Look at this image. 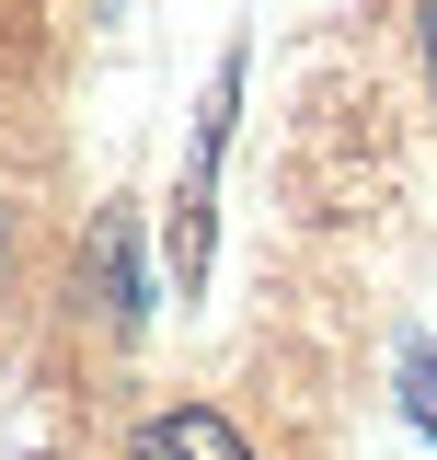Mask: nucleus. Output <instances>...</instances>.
<instances>
[{"label":"nucleus","instance_id":"f257e3e1","mask_svg":"<svg viewBox=\"0 0 437 460\" xmlns=\"http://www.w3.org/2000/svg\"><path fill=\"white\" fill-rule=\"evenodd\" d=\"M230 93H242V58L218 69L208 127H196V172H184V208H173V288H196V277H208V184H218V138H230Z\"/></svg>","mask_w":437,"mask_h":460},{"label":"nucleus","instance_id":"39448f33","mask_svg":"<svg viewBox=\"0 0 437 460\" xmlns=\"http://www.w3.org/2000/svg\"><path fill=\"white\" fill-rule=\"evenodd\" d=\"M415 35H426V81H437V0H426V12H415Z\"/></svg>","mask_w":437,"mask_h":460},{"label":"nucleus","instance_id":"20e7f679","mask_svg":"<svg viewBox=\"0 0 437 460\" xmlns=\"http://www.w3.org/2000/svg\"><path fill=\"white\" fill-rule=\"evenodd\" d=\"M403 414L437 438V345H415V357H403Z\"/></svg>","mask_w":437,"mask_h":460},{"label":"nucleus","instance_id":"7ed1b4c3","mask_svg":"<svg viewBox=\"0 0 437 460\" xmlns=\"http://www.w3.org/2000/svg\"><path fill=\"white\" fill-rule=\"evenodd\" d=\"M104 288H115V323L150 311V288H138V230H127V219H104Z\"/></svg>","mask_w":437,"mask_h":460},{"label":"nucleus","instance_id":"f03ea898","mask_svg":"<svg viewBox=\"0 0 437 460\" xmlns=\"http://www.w3.org/2000/svg\"><path fill=\"white\" fill-rule=\"evenodd\" d=\"M127 460H254V449H242V426H230V414L173 402V414H150V426L127 438Z\"/></svg>","mask_w":437,"mask_h":460},{"label":"nucleus","instance_id":"423d86ee","mask_svg":"<svg viewBox=\"0 0 437 460\" xmlns=\"http://www.w3.org/2000/svg\"><path fill=\"white\" fill-rule=\"evenodd\" d=\"M0 265H12V219H0Z\"/></svg>","mask_w":437,"mask_h":460}]
</instances>
